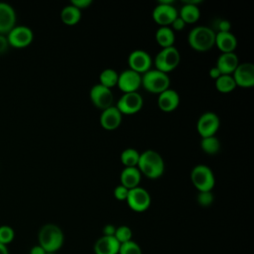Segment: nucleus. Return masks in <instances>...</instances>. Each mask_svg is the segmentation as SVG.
<instances>
[{"instance_id": "nucleus-13", "label": "nucleus", "mask_w": 254, "mask_h": 254, "mask_svg": "<svg viewBox=\"0 0 254 254\" xmlns=\"http://www.w3.org/2000/svg\"><path fill=\"white\" fill-rule=\"evenodd\" d=\"M142 75L130 68L124 69L118 74L117 85L123 93L137 92L141 86Z\"/></svg>"}, {"instance_id": "nucleus-34", "label": "nucleus", "mask_w": 254, "mask_h": 254, "mask_svg": "<svg viewBox=\"0 0 254 254\" xmlns=\"http://www.w3.org/2000/svg\"><path fill=\"white\" fill-rule=\"evenodd\" d=\"M128 192H129V190L127 188H125L124 186L122 185H118L117 187H115L114 189V191H113V194H114V197L117 199V200H126L127 198V195H128Z\"/></svg>"}, {"instance_id": "nucleus-24", "label": "nucleus", "mask_w": 254, "mask_h": 254, "mask_svg": "<svg viewBox=\"0 0 254 254\" xmlns=\"http://www.w3.org/2000/svg\"><path fill=\"white\" fill-rule=\"evenodd\" d=\"M155 40L159 46L164 48L173 47L176 41L175 32L171 29V27H159L155 34Z\"/></svg>"}, {"instance_id": "nucleus-39", "label": "nucleus", "mask_w": 254, "mask_h": 254, "mask_svg": "<svg viewBox=\"0 0 254 254\" xmlns=\"http://www.w3.org/2000/svg\"><path fill=\"white\" fill-rule=\"evenodd\" d=\"M116 227L113 224H106L102 228V233L104 236H114Z\"/></svg>"}, {"instance_id": "nucleus-19", "label": "nucleus", "mask_w": 254, "mask_h": 254, "mask_svg": "<svg viewBox=\"0 0 254 254\" xmlns=\"http://www.w3.org/2000/svg\"><path fill=\"white\" fill-rule=\"evenodd\" d=\"M119 248L120 243L114 236L102 235L95 241L93 250L95 254H118Z\"/></svg>"}, {"instance_id": "nucleus-31", "label": "nucleus", "mask_w": 254, "mask_h": 254, "mask_svg": "<svg viewBox=\"0 0 254 254\" xmlns=\"http://www.w3.org/2000/svg\"><path fill=\"white\" fill-rule=\"evenodd\" d=\"M118 254H142V249L137 242L130 240L120 244Z\"/></svg>"}, {"instance_id": "nucleus-14", "label": "nucleus", "mask_w": 254, "mask_h": 254, "mask_svg": "<svg viewBox=\"0 0 254 254\" xmlns=\"http://www.w3.org/2000/svg\"><path fill=\"white\" fill-rule=\"evenodd\" d=\"M129 68L140 73L141 75L151 69L152 58L144 50H134L128 56Z\"/></svg>"}, {"instance_id": "nucleus-8", "label": "nucleus", "mask_w": 254, "mask_h": 254, "mask_svg": "<svg viewBox=\"0 0 254 254\" xmlns=\"http://www.w3.org/2000/svg\"><path fill=\"white\" fill-rule=\"evenodd\" d=\"M126 201L133 211L144 212L151 205V195L146 189L137 187L129 190Z\"/></svg>"}, {"instance_id": "nucleus-40", "label": "nucleus", "mask_w": 254, "mask_h": 254, "mask_svg": "<svg viewBox=\"0 0 254 254\" xmlns=\"http://www.w3.org/2000/svg\"><path fill=\"white\" fill-rule=\"evenodd\" d=\"M208 74H209V76H210L213 80H215V79H217V78L221 75V72H220L219 69L214 65V66H212V67L209 69Z\"/></svg>"}, {"instance_id": "nucleus-22", "label": "nucleus", "mask_w": 254, "mask_h": 254, "mask_svg": "<svg viewBox=\"0 0 254 254\" xmlns=\"http://www.w3.org/2000/svg\"><path fill=\"white\" fill-rule=\"evenodd\" d=\"M142 174L137 167H124L120 174V185L128 190L139 187Z\"/></svg>"}, {"instance_id": "nucleus-18", "label": "nucleus", "mask_w": 254, "mask_h": 254, "mask_svg": "<svg viewBox=\"0 0 254 254\" xmlns=\"http://www.w3.org/2000/svg\"><path fill=\"white\" fill-rule=\"evenodd\" d=\"M157 103L163 112H173L180 104V95L175 89L168 88L158 94Z\"/></svg>"}, {"instance_id": "nucleus-5", "label": "nucleus", "mask_w": 254, "mask_h": 254, "mask_svg": "<svg viewBox=\"0 0 254 254\" xmlns=\"http://www.w3.org/2000/svg\"><path fill=\"white\" fill-rule=\"evenodd\" d=\"M190 181L198 191H211L215 185L212 170L203 164H198L191 169Z\"/></svg>"}, {"instance_id": "nucleus-38", "label": "nucleus", "mask_w": 254, "mask_h": 254, "mask_svg": "<svg viewBox=\"0 0 254 254\" xmlns=\"http://www.w3.org/2000/svg\"><path fill=\"white\" fill-rule=\"evenodd\" d=\"M9 47L10 46H9V43H8L6 35H1L0 34V55L5 54L8 51Z\"/></svg>"}, {"instance_id": "nucleus-21", "label": "nucleus", "mask_w": 254, "mask_h": 254, "mask_svg": "<svg viewBox=\"0 0 254 254\" xmlns=\"http://www.w3.org/2000/svg\"><path fill=\"white\" fill-rule=\"evenodd\" d=\"M214 46L221 53H233L237 47V39L231 32L215 33Z\"/></svg>"}, {"instance_id": "nucleus-32", "label": "nucleus", "mask_w": 254, "mask_h": 254, "mask_svg": "<svg viewBox=\"0 0 254 254\" xmlns=\"http://www.w3.org/2000/svg\"><path fill=\"white\" fill-rule=\"evenodd\" d=\"M15 237L14 229L9 225H1L0 226V243L3 245L10 244Z\"/></svg>"}, {"instance_id": "nucleus-27", "label": "nucleus", "mask_w": 254, "mask_h": 254, "mask_svg": "<svg viewBox=\"0 0 254 254\" xmlns=\"http://www.w3.org/2000/svg\"><path fill=\"white\" fill-rule=\"evenodd\" d=\"M220 141L215 135L203 137L200 140V148L207 155L217 154L220 151Z\"/></svg>"}, {"instance_id": "nucleus-41", "label": "nucleus", "mask_w": 254, "mask_h": 254, "mask_svg": "<svg viewBox=\"0 0 254 254\" xmlns=\"http://www.w3.org/2000/svg\"><path fill=\"white\" fill-rule=\"evenodd\" d=\"M30 254H47V252L38 244V245H35L31 248Z\"/></svg>"}, {"instance_id": "nucleus-9", "label": "nucleus", "mask_w": 254, "mask_h": 254, "mask_svg": "<svg viewBox=\"0 0 254 254\" xmlns=\"http://www.w3.org/2000/svg\"><path fill=\"white\" fill-rule=\"evenodd\" d=\"M143 103H144L143 97L137 91V92L123 93L115 106L121 112L122 115L123 114L133 115L142 109Z\"/></svg>"}, {"instance_id": "nucleus-42", "label": "nucleus", "mask_w": 254, "mask_h": 254, "mask_svg": "<svg viewBox=\"0 0 254 254\" xmlns=\"http://www.w3.org/2000/svg\"><path fill=\"white\" fill-rule=\"evenodd\" d=\"M0 254H9L8 248L6 245H3L0 243Z\"/></svg>"}, {"instance_id": "nucleus-35", "label": "nucleus", "mask_w": 254, "mask_h": 254, "mask_svg": "<svg viewBox=\"0 0 254 254\" xmlns=\"http://www.w3.org/2000/svg\"><path fill=\"white\" fill-rule=\"evenodd\" d=\"M215 29H216L215 33H218V32H230L231 23L228 20H226V19H218L215 22Z\"/></svg>"}, {"instance_id": "nucleus-16", "label": "nucleus", "mask_w": 254, "mask_h": 254, "mask_svg": "<svg viewBox=\"0 0 254 254\" xmlns=\"http://www.w3.org/2000/svg\"><path fill=\"white\" fill-rule=\"evenodd\" d=\"M122 122V114L115 105H112L102 110L99 116V123L101 127L107 131L116 130Z\"/></svg>"}, {"instance_id": "nucleus-15", "label": "nucleus", "mask_w": 254, "mask_h": 254, "mask_svg": "<svg viewBox=\"0 0 254 254\" xmlns=\"http://www.w3.org/2000/svg\"><path fill=\"white\" fill-rule=\"evenodd\" d=\"M236 86L250 88L254 85V64L251 63L239 64L232 73Z\"/></svg>"}, {"instance_id": "nucleus-17", "label": "nucleus", "mask_w": 254, "mask_h": 254, "mask_svg": "<svg viewBox=\"0 0 254 254\" xmlns=\"http://www.w3.org/2000/svg\"><path fill=\"white\" fill-rule=\"evenodd\" d=\"M16 20L14 8L6 2H0V34L7 35L16 26Z\"/></svg>"}, {"instance_id": "nucleus-29", "label": "nucleus", "mask_w": 254, "mask_h": 254, "mask_svg": "<svg viewBox=\"0 0 254 254\" xmlns=\"http://www.w3.org/2000/svg\"><path fill=\"white\" fill-rule=\"evenodd\" d=\"M140 153L134 148H126L120 155V161L125 167H137Z\"/></svg>"}, {"instance_id": "nucleus-11", "label": "nucleus", "mask_w": 254, "mask_h": 254, "mask_svg": "<svg viewBox=\"0 0 254 254\" xmlns=\"http://www.w3.org/2000/svg\"><path fill=\"white\" fill-rule=\"evenodd\" d=\"M220 125V120L217 114L211 111L202 113L196 122V130L201 138L213 136L216 134Z\"/></svg>"}, {"instance_id": "nucleus-25", "label": "nucleus", "mask_w": 254, "mask_h": 254, "mask_svg": "<svg viewBox=\"0 0 254 254\" xmlns=\"http://www.w3.org/2000/svg\"><path fill=\"white\" fill-rule=\"evenodd\" d=\"M60 17L64 24L67 26H74L81 19V11L73 5L69 4L62 9Z\"/></svg>"}, {"instance_id": "nucleus-10", "label": "nucleus", "mask_w": 254, "mask_h": 254, "mask_svg": "<svg viewBox=\"0 0 254 254\" xmlns=\"http://www.w3.org/2000/svg\"><path fill=\"white\" fill-rule=\"evenodd\" d=\"M6 37L10 47L22 49L28 47L33 42L34 33L28 26L18 25L15 26Z\"/></svg>"}, {"instance_id": "nucleus-7", "label": "nucleus", "mask_w": 254, "mask_h": 254, "mask_svg": "<svg viewBox=\"0 0 254 254\" xmlns=\"http://www.w3.org/2000/svg\"><path fill=\"white\" fill-rule=\"evenodd\" d=\"M178 17V10L174 6V0H160L152 12L153 20L160 27H170Z\"/></svg>"}, {"instance_id": "nucleus-12", "label": "nucleus", "mask_w": 254, "mask_h": 254, "mask_svg": "<svg viewBox=\"0 0 254 254\" xmlns=\"http://www.w3.org/2000/svg\"><path fill=\"white\" fill-rule=\"evenodd\" d=\"M89 97L92 104L101 110H104L112 106L114 102V97L111 89L99 83L94 84L90 88Z\"/></svg>"}, {"instance_id": "nucleus-23", "label": "nucleus", "mask_w": 254, "mask_h": 254, "mask_svg": "<svg viewBox=\"0 0 254 254\" xmlns=\"http://www.w3.org/2000/svg\"><path fill=\"white\" fill-rule=\"evenodd\" d=\"M178 15L186 24H193L197 22L200 17V10L198 5H193L183 1V6L178 12Z\"/></svg>"}, {"instance_id": "nucleus-30", "label": "nucleus", "mask_w": 254, "mask_h": 254, "mask_svg": "<svg viewBox=\"0 0 254 254\" xmlns=\"http://www.w3.org/2000/svg\"><path fill=\"white\" fill-rule=\"evenodd\" d=\"M114 237L120 244L125 243L127 241L132 240V230L127 225H120L116 227Z\"/></svg>"}, {"instance_id": "nucleus-43", "label": "nucleus", "mask_w": 254, "mask_h": 254, "mask_svg": "<svg viewBox=\"0 0 254 254\" xmlns=\"http://www.w3.org/2000/svg\"><path fill=\"white\" fill-rule=\"evenodd\" d=\"M47 254H57V253H47Z\"/></svg>"}, {"instance_id": "nucleus-3", "label": "nucleus", "mask_w": 254, "mask_h": 254, "mask_svg": "<svg viewBox=\"0 0 254 254\" xmlns=\"http://www.w3.org/2000/svg\"><path fill=\"white\" fill-rule=\"evenodd\" d=\"M190 47L196 52H207L215 43V31L206 26H196L188 35Z\"/></svg>"}, {"instance_id": "nucleus-33", "label": "nucleus", "mask_w": 254, "mask_h": 254, "mask_svg": "<svg viewBox=\"0 0 254 254\" xmlns=\"http://www.w3.org/2000/svg\"><path fill=\"white\" fill-rule=\"evenodd\" d=\"M196 201L199 205L207 207L214 201V195L212 191H198L196 195Z\"/></svg>"}, {"instance_id": "nucleus-28", "label": "nucleus", "mask_w": 254, "mask_h": 254, "mask_svg": "<svg viewBox=\"0 0 254 254\" xmlns=\"http://www.w3.org/2000/svg\"><path fill=\"white\" fill-rule=\"evenodd\" d=\"M118 72L113 68H105L99 73V84L107 87L112 88L117 85L118 80Z\"/></svg>"}, {"instance_id": "nucleus-4", "label": "nucleus", "mask_w": 254, "mask_h": 254, "mask_svg": "<svg viewBox=\"0 0 254 254\" xmlns=\"http://www.w3.org/2000/svg\"><path fill=\"white\" fill-rule=\"evenodd\" d=\"M171 80L168 73L158 69H149L142 74L141 85L149 92L159 94L170 88Z\"/></svg>"}, {"instance_id": "nucleus-2", "label": "nucleus", "mask_w": 254, "mask_h": 254, "mask_svg": "<svg viewBox=\"0 0 254 254\" xmlns=\"http://www.w3.org/2000/svg\"><path fill=\"white\" fill-rule=\"evenodd\" d=\"M39 245L47 253H57L64 242V234L60 226L54 223L44 224L38 233Z\"/></svg>"}, {"instance_id": "nucleus-1", "label": "nucleus", "mask_w": 254, "mask_h": 254, "mask_svg": "<svg viewBox=\"0 0 254 254\" xmlns=\"http://www.w3.org/2000/svg\"><path fill=\"white\" fill-rule=\"evenodd\" d=\"M137 168L146 178L156 180L164 174L165 162L157 151L148 149L143 153H140Z\"/></svg>"}, {"instance_id": "nucleus-37", "label": "nucleus", "mask_w": 254, "mask_h": 254, "mask_svg": "<svg viewBox=\"0 0 254 254\" xmlns=\"http://www.w3.org/2000/svg\"><path fill=\"white\" fill-rule=\"evenodd\" d=\"M186 25L187 24L184 22V20L181 17H179V15H178V17L171 24V29L173 31H182L185 29Z\"/></svg>"}, {"instance_id": "nucleus-26", "label": "nucleus", "mask_w": 254, "mask_h": 254, "mask_svg": "<svg viewBox=\"0 0 254 254\" xmlns=\"http://www.w3.org/2000/svg\"><path fill=\"white\" fill-rule=\"evenodd\" d=\"M215 88L221 93H228L233 91L237 86L232 74H221L214 80Z\"/></svg>"}, {"instance_id": "nucleus-36", "label": "nucleus", "mask_w": 254, "mask_h": 254, "mask_svg": "<svg viewBox=\"0 0 254 254\" xmlns=\"http://www.w3.org/2000/svg\"><path fill=\"white\" fill-rule=\"evenodd\" d=\"M70 4L81 11L88 8L92 4V0H71Z\"/></svg>"}, {"instance_id": "nucleus-20", "label": "nucleus", "mask_w": 254, "mask_h": 254, "mask_svg": "<svg viewBox=\"0 0 254 254\" xmlns=\"http://www.w3.org/2000/svg\"><path fill=\"white\" fill-rule=\"evenodd\" d=\"M239 64L238 56L233 53H221L217 58L215 66L219 69L221 74H232Z\"/></svg>"}, {"instance_id": "nucleus-6", "label": "nucleus", "mask_w": 254, "mask_h": 254, "mask_svg": "<svg viewBox=\"0 0 254 254\" xmlns=\"http://www.w3.org/2000/svg\"><path fill=\"white\" fill-rule=\"evenodd\" d=\"M181 62V55L179 50L173 46L169 48L162 49L155 57V66L156 69L169 73L173 71Z\"/></svg>"}]
</instances>
